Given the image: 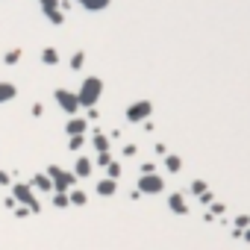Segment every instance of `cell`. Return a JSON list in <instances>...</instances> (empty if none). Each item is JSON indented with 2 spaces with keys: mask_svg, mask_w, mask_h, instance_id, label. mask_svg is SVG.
I'll list each match as a JSON object with an SVG mask.
<instances>
[{
  "mask_svg": "<svg viewBox=\"0 0 250 250\" xmlns=\"http://www.w3.org/2000/svg\"><path fill=\"white\" fill-rule=\"evenodd\" d=\"M141 189H145V191H159L162 183L156 180V176H145V180H141Z\"/></svg>",
  "mask_w": 250,
  "mask_h": 250,
  "instance_id": "cell-1",
  "label": "cell"
},
{
  "mask_svg": "<svg viewBox=\"0 0 250 250\" xmlns=\"http://www.w3.org/2000/svg\"><path fill=\"white\" fill-rule=\"evenodd\" d=\"M171 206H174V212H186V203H183V197H171Z\"/></svg>",
  "mask_w": 250,
  "mask_h": 250,
  "instance_id": "cell-2",
  "label": "cell"
},
{
  "mask_svg": "<svg viewBox=\"0 0 250 250\" xmlns=\"http://www.w3.org/2000/svg\"><path fill=\"white\" fill-rule=\"evenodd\" d=\"M115 191V186L109 183V180H106V183H100V194H112Z\"/></svg>",
  "mask_w": 250,
  "mask_h": 250,
  "instance_id": "cell-3",
  "label": "cell"
}]
</instances>
